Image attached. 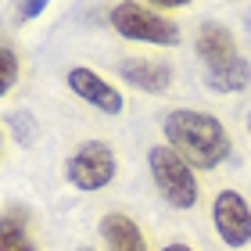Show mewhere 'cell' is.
Instances as JSON below:
<instances>
[{"mask_svg":"<svg viewBox=\"0 0 251 251\" xmlns=\"http://www.w3.org/2000/svg\"><path fill=\"white\" fill-rule=\"evenodd\" d=\"M165 140L169 147H176L194 169H215L226 162L230 154V129L223 126V119H215L212 111H198V108H176L169 111L165 122Z\"/></svg>","mask_w":251,"mask_h":251,"instance_id":"1","label":"cell"},{"mask_svg":"<svg viewBox=\"0 0 251 251\" xmlns=\"http://www.w3.org/2000/svg\"><path fill=\"white\" fill-rule=\"evenodd\" d=\"M151 176H154L158 194H162L173 208L187 212V208L198 204V198H201L198 169H194L176 147H169V144L151 147Z\"/></svg>","mask_w":251,"mask_h":251,"instance_id":"2","label":"cell"},{"mask_svg":"<svg viewBox=\"0 0 251 251\" xmlns=\"http://www.w3.org/2000/svg\"><path fill=\"white\" fill-rule=\"evenodd\" d=\"M108 22L122 40H133V43H154V47H176L179 43L176 22H169L165 15H158L154 7L140 4V0H119L111 7Z\"/></svg>","mask_w":251,"mask_h":251,"instance_id":"3","label":"cell"},{"mask_svg":"<svg viewBox=\"0 0 251 251\" xmlns=\"http://www.w3.org/2000/svg\"><path fill=\"white\" fill-rule=\"evenodd\" d=\"M119 173V158H115V147L108 140H83L75 147V154L68 158L65 165V176L68 183L79 187V190H100L108 187Z\"/></svg>","mask_w":251,"mask_h":251,"instance_id":"4","label":"cell"},{"mask_svg":"<svg viewBox=\"0 0 251 251\" xmlns=\"http://www.w3.org/2000/svg\"><path fill=\"white\" fill-rule=\"evenodd\" d=\"M212 223L219 230L226 248H244L251 244V204L237 190H219L212 204Z\"/></svg>","mask_w":251,"mask_h":251,"instance_id":"5","label":"cell"},{"mask_svg":"<svg viewBox=\"0 0 251 251\" xmlns=\"http://www.w3.org/2000/svg\"><path fill=\"white\" fill-rule=\"evenodd\" d=\"M68 90H72L79 100H86V104H94L97 111H104V115H119L126 108L122 94L108 79H100L94 68H72V72H68Z\"/></svg>","mask_w":251,"mask_h":251,"instance_id":"6","label":"cell"},{"mask_svg":"<svg viewBox=\"0 0 251 251\" xmlns=\"http://www.w3.org/2000/svg\"><path fill=\"white\" fill-rule=\"evenodd\" d=\"M119 75L126 79L129 86L144 90V94H165L173 86V65L169 61H158V58H122L119 61Z\"/></svg>","mask_w":251,"mask_h":251,"instance_id":"7","label":"cell"},{"mask_svg":"<svg viewBox=\"0 0 251 251\" xmlns=\"http://www.w3.org/2000/svg\"><path fill=\"white\" fill-rule=\"evenodd\" d=\"M194 47H198V58L208 68L241 58V50H237V36L223 25V22H204V25L198 29V43H194Z\"/></svg>","mask_w":251,"mask_h":251,"instance_id":"8","label":"cell"},{"mask_svg":"<svg viewBox=\"0 0 251 251\" xmlns=\"http://www.w3.org/2000/svg\"><path fill=\"white\" fill-rule=\"evenodd\" d=\"M100 237H104L108 251H147L144 230L122 212H108L104 219H100Z\"/></svg>","mask_w":251,"mask_h":251,"instance_id":"9","label":"cell"},{"mask_svg":"<svg viewBox=\"0 0 251 251\" xmlns=\"http://www.w3.org/2000/svg\"><path fill=\"white\" fill-rule=\"evenodd\" d=\"M204 83H208L215 94H241V90L251 86V61L233 58V61L212 65V68H204Z\"/></svg>","mask_w":251,"mask_h":251,"instance_id":"10","label":"cell"},{"mask_svg":"<svg viewBox=\"0 0 251 251\" xmlns=\"http://www.w3.org/2000/svg\"><path fill=\"white\" fill-rule=\"evenodd\" d=\"M0 251H40L29 233V219L15 208H7L0 219Z\"/></svg>","mask_w":251,"mask_h":251,"instance_id":"11","label":"cell"},{"mask_svg":"<svg viewBox=\"0 0 251 251\" xmlns=\"http://www.w3.org/2000/svg\"><path fill=\"white\" fill-rule=\"evenodd\" d=\"M7 126H11V133H15V140H18L22 147H32V144H36L40 129H36V122H32L29 111H11V115H7Z\"/></svg>","mask_w":251,"mask_h":251,"instance_id":"12","label":"cell"},{"mask_svg":"<svg viewBox=\"0 0 251 251\" xmlns=\"http://www.w3.org/2000/svg\"><path fill=\"white\" fill-rule=\"evenodd\" d=\"M18 83V54L11 43H4L0 47V94H11Z\"/></svg>","mask_w":251,"mask_h":251,"instance_id":"13","label":"cell"},{"mask_svg":"<svg viewBox=\"0 0 251 251\" xmlns=\"http://www.w3.org/2000/svg\"><path fill=\"white\" fill-rule=\"evenodd\" d=\"M47 4H50V0H22V4H18V18H22V22L40 18L43 11H47Z\"/></svg>","mask_w":251,"mask_h":251,"instance_id":"14","label":"cell"},{"mask_svg":"<svg viewBox=\"0 0 251 251\" xmlns=\"http://www.w3.org/2000/svg\"><path fill=\"white\" fill-rule=\"evenodd\" d=\"M144 4H154V7H162V11H179V7L194 4V0H144Z\"/></svg>","mask_w":251,"mask_h":251,"instance_id":"15","label":"cell"},{"mask_svg":"<svg viewBox=\"0 0 251 251\" xmlns=\"http://www.w3.org/2000/svg\"><path fill=\"white\" fill-rule=\"evenodd\" d=\"M162 251H190L187 244H169V248H162Z\"/></svg>","mask_w":251,"mask_h":251,"instance_id":"16","label":"cell"},{"mask_svg":"<svg viewBox=\"0 0 251 251\" xmlns=\"http://www.w3.org/2000/svg\"><path fill=\"white\" fill-rule=\"evenodd\" d=\"M248 133H251V111H248Z\"/></svg>","mask_w":251,"mask_h":251,"instance_id":"17","label":"cell"},{"mask_svg":"<svg viewBox=\"0 0 251 251\" xmlns=\"http://www.w3.org/2000/svg\"><path fill=\"white\" fill-rule=\"evenodd\" d=\"M75 251H94V248H86V244H83V248H75Z\"/></svg>","mask_w":251,"mask_h":251,"instance_id":"18","label":"cell"}]
</instances>
